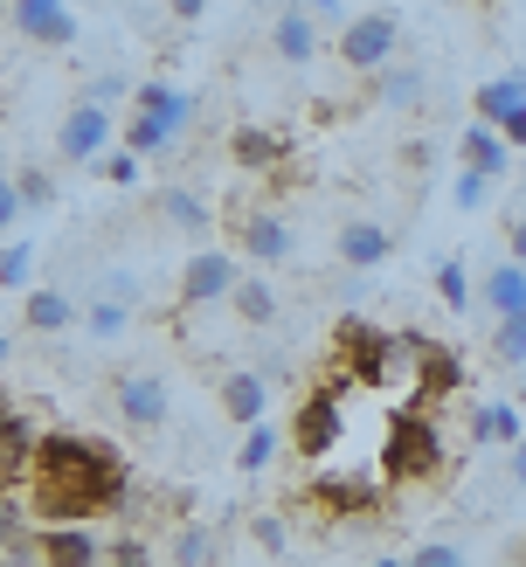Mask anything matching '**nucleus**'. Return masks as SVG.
Wrapping results in <instances>:
<instances>
[{
	"label": "nucleus",
	"instance_id": "nucleus-1",
	"mask_svg": "<svg viewBox=\"0 0 526 567\" xmlns=\"http://www.w3.org/2000/svg\"><path fill=\"white\" fill-rule=\"evenodd\" d=\"M28 485H35V513L49 526H91L97 513H118L125 464L91 436H42Z\"/></svg>",
	"mask_w": 526,
	"mask_h": 567
},
{
	"label": "nucleus",
	"instance_id": "nucleus-2",
	"mask_svg": "<svg viewBox=\"0 0 526 567\" xmlns=\"http://www.w3.org/2000/svg\"><path fill=\"white\" fill-rule=\"evenodd\" d=\"M381 471H388V485H423V477H436V471H443V436H436V422L415 415V409H402L395 422H388Z\"/></svg>",
	"mask_w": 526,
	"mask_h": 567
},
{
	"label": "nucleus",
	"instance_id": "nucleus-3",
	"mask_svg": "<svg viewBox=\"0 0 526 567\" xmlns=\"http://www.w3.org/2000/svg\"><path fill=\"white\" fill-rule=\"evenodd\" d=\"M236 284H243L236 249L202 243V249L187 257V270H181V305H229V298H236Z\"/></svg>",
	"mask_w": 526,
	"mask_h": 567
},
{
	"label": "nucleus",
	"instance_id": "nucleus-4",
	"mask_svg": "<svg viewBox=\"0 0 526 567\" xmlns=\"http://www.w3.org/2000/svg\"><path fill=\"white\" fill-rule=\"evenodd\" d=\"M395 42H402V28H395V14L388 8H374V14H353L347 28H340V63L347 70H388V55H395Z\"/></svg>",
	"mask_w": 526,
	"mask_h": 567
},
{
	"label": "nucleus",
	"instance_id": "nucleus-5",
	"mask_svg": "<svg viewBox=\"0 0 526 567\" xmlns=\"http://www.w3.org/2000/svg\"><path fill=\"white\" fill-rule=\"evenodd\" d=\"M111 132H118V125H111V111L76 97V104L63 111V125H55V159H70V166L104 159V153H111Z\"/></svg>",
	"mask_w": 526,
	"mask_h": 567
},
{
	"label": "nucleus",
	"instance_id": "nucleus-6",
	"mask_svg": "<svg viewBox=\"0 0 526 567\" xmlns=\"http://www.w3.org/2000/svg\"><path fill=\"white\" fill-rule=\"evenodd\" d=\"M347 415H340V388H312L298 402V422H291V450L298 457H332V443H340Z\"/></svg>",
	"mask_w": 526,
	"mask_h": 567
},
{
	"label": "nucleus",
	"instance_id": "nucleus-7",
	"mask_svg": "<svg viewBox=\"0 0 526 567\" xmlns=\"http://www.w3.org/2000/svg\"><path fill=\"white\" fill-rule=\"evenodd\" d=\"M388 339H395V332H381V326H368V319H340V326H332V347H340V367H347L353 381H368V388H381Z\"/></svg>",
	"mask_w": 526,
	"mask_h": 567
},
{
	"label": "nucleus",
	"instance_id": "nucleus-8",
	"mask_svg": "<svg viewBox=\"0 0 526 567\" xmlns=\"http://www.w3.org/2000/svg\"><path fill=\"white\" fill-rule=\"evenodd\" d=\"M111 409L125 430H159L166 422V381L159 374H118L111 381Z\"/></svg>",
	"mask_w": 526,
	"mask_h": 567
},
{
	"label": "nucleus",
	"instance_id": "nucleus-9",
	"mask_svg": "<svg viewBox=\"0 0 526 567\" xmlns=\"http://www.w3.org/2000/svg\"><path fill=\"white\" fill-rule=\"evenodd\" d=\"M8 21L21 28L28 42H42V49H70V42H76L70 0H8Z\"/></svg>",
	"mask_w": 526,
	"mask_h": 567
},
{
	"label": "nucleus",
	"instance_id": "nucleus-10",
	"mask_svg": "<svg viewBox=\"0 0 526 567\" xmlns=\"http://www.w3.org/2000/svg\"><path fill=\"white\" fill-rule=\"evenodd\" d=\"M35 554H42V567H97L104 540H97L91 526H42L35 533Z\"/></svg>",
	"mask_w": 526,
	"mask_h": 567
},
{
	"label": "nucleus",
	"instance_id": "nucleus-11",
	"mask_svg": "<svg viewBox=\"0 0 526 567\" xmlns=\"http://www.w3.org/2000/svg\"><path fill=\"white\" fill-rule=\"evenodd\" d=\"M332 257H340L347 270H381L388 257H395V236H388L381 221H347V229L332 236Z\"/></svg>",
	"mask_w": 526,
	"mask_h": 567
},
{
	"label": "nucleus",
	"instance_id": "nucleus-12",
	"mask_svg": "<svg viewBox=\"0 0 526 567\" xmlns=\"http://www.w3.org/2000/svg\"><path fill=\"white\" fill-rule=\"evenodd\" d=\"M270 49H277V63L305 70V63L319 55V21L305 14V8H277V21H270Z\"/></svg>",
	"mask_w": 526,
	"mask_h": 567
},
{
	"label": "nucleus",
	"instance_id": "nucleus-13",
	"mask_svg": "<svg viewBox=\"0 0 526 567\" xmlns=\"http://www.w3.org/2000/svg\"><path fill=\"white\" fill-rule=\"evenodd\" d=\"M153 215L166 221V229H181V236H208V229H215V208H208L194 187H181V181H174V187H159Z\"/></svg>",
	"mask_w": 526,
	"mask_h": 567
},
{
	"label": "nucleus",
	"instance_id": "nucleus-14",
	"mask_svg": "<svg viewBox=\"0 0 526 567\" xmlns=\"http://www.w3.org/2000/svg\"><path fill=\"white\" fill-rule=\"evenodd\" d=\"M423 97H430V70H415V63L374 70V104H381V111H415Z\"/></svg>",
	"mask_w": 526,
	"mask_h": 567
},
{
	"label": "nucleus",
	"instance_id": "nucleus-15",
	"mask_svg": "<svg viewBox=\"0 0 526 567\" xmlns=\"http://www.w3.org/2000/svg\"><path fill=\"white\" fill-rule=\"evenodd\" d=\"M264 402H270L264 374H249V367H236V374H221V415H229V422H243V430H257V422H264Z\"/></svg>",
	"mask_w": 526,
	"mask_h": 567
},
{
	"label": "nucleus",
	"instance_id": "nucleus-16",
	"mask_svg": "<svg viewBox=\"0 0 526 567\" xmlns=\"http://www.w3.org/2000/svg\"><path fill=\"white\" fill-rule=\"evenodd\" d=\"M298 249V236H291V221L285 215H249L243 221V257H257V264H285Z\"/></svg>",
	"mask_w": 526,
	"mask_h": 567
},
{
	"label": "nucleus",
	"instance_id": "nucleus-17",
	"mask_svg": "<svg viewBox=\"0 0 526 567\" xmlns=\"http://www.w3.org/2000/svg\"><path fill=\"white\" fill-rule=\"evenodd\" d=\"M35 450H42V436L28 430L21 415H8V430H0V492L21 485V477H35Z\"/></svg>",
	"mask_w": 526,
	"mask_h": 567
},
{
	"label": "nucleus",
	"instance_id": "nucleus-18",
	"mask_svg": "<svg viewBox=\"0 0 526 567\" xmlns=\"http://www.w3.org/2000/svg\"><path fill=\"white\" fill-rule=\"evenodd\" d=\"M519 104H526V76H485L478 91H471V111H478V125H506Z\"/></svg>",
	"mask_w": 526,
	"mask_h": 567
},
{
	"label": "nucleus",
	"instance_id": "nucleus-19",
	"mask_svg": "<svg viewBox=\"0 0 526 567\" xmlns=\"http://www.w3.org/2000/svg\"><path fill=\"white\" fill-rule=\"evenodd\" d=\"M485 305H492V319H519V311H526V264H519V257L492 264V277H485Z\"/></svg>",
	"mask_w": 526,
	"mask_h": 567
},
{
	"label": "nucleus",
	"instance_id": "nucleus-20",
	"mask_svg": "<svg viewBox=\"0 0 526 567\" xmlns=\"http://www.w3.org/2000/svg\"><path fill=\"white\" fill-rule=\"evenodd\" d=\"M457 153H464V166H471V174H506V159H513V146H506V138H498L492 125H471L464 138H457Z\"/></svg>",
	"mask_w": 526,
	"mask_h": 567
},
{
	"label": "nucleus",
	"instance_id": "nucleus-21",
	"mask_svg": "<svg viewBox=\"0 0 526 567\" xmlns=\"http://www.w3.org/2000/svg\"><path fill=\"white\" fill-rule=\"evenodd\" d=\"M526 430H519V409L513 402H478V415H471V443H498V450H513Z\"/></svg>",
	"mask_w": 526,
	"mask_h": 567
},
{
	"label": "nucleus",
	"instance_id": "nucleus-22",
	"mask_svg": "<svg viewBox=\"0 0 526 567\" xmlns=\"http://www.w3.org/2000/svg\"><path fill=\"white\" fill-rule=\"evenodd\" d=\"M28 326H35V332H63V326H76L83 319V311H76V298L70 291H55V284H42V291H28Z\"/></svg>",
	"mask_w": 526,
	"mask_h": 567
},
{
	"label": "nucleus",
	"instance_id": "nucleus-23",
	"mask_svg": "<svg viewBox=\"0 0 526 567\" xmlns=\"http://www.w3.org/2000/svg\"><path fill=\"white\" fill-rule=\"evenodd\" d=\"M132 111H159V118L174 125V132H187V118H194V97H187V91H174V83H138Z\"/></svg>",
	"mask_w": 526,
	"mask_h": 567
},
{
	"label": "nucleus",
	"instance_id": "nucleus-24",
	"mask_svg": "<svg viewBox=\"0 0 526 567\" xmlns=\"http://www.w3.org/2000/svg\"><path fill=\"white\" fill-rule=\"evenodd\" d=\"M174 125H166L159 118V111H132V118H125V146L138 153V159H146V153H166V146H174Z\"/></svg>",
	"mask_w": 526,
	"mask_h": 567
},
{
	"label": "nucleus",
	"instance_id": "nucleus-25",
	"mask_svg": "<svg viewBox=\"0 0 526 567\" xmlns=\"http://www.w3.org/2000/svg\"><path fill=\"white\" fill-rule=\"evenodd\" d=\"M229 305H236V319H243V326H270V319H277V291H270L264 277H243Z\"/></svg>",
	"mask_w": 526,
	"mask_h": 567
},
{
	"label": "nucleus",
	"instance_id": "nucleus-26",
	"mask_svg": "<svg viewBox=\"0 0 526 567\" xmlns=\"http://www.w3.org/2000/svg\"><path fill=\"white\" fill-rule=\"evenodd\" d=\"M125 319H132V305L125 298H91V305H83V332H91V339H118L125 332Z\"/></svg>",
	"mask_w": 526,
	"mask_h": 567
},
{
	"label": "nucleus",
	"instance_id": "nucleus-27",
	"mask_svg": "<svg viewBox=\"0 0 526 567\" xmlns=\"http://www.w3.org/2000/svg\"><path fill=\"white\" fill-rule=\"evenodd\" d=\"M464 381V367H457V353H443V347H430L423 353V388H415V402H430V394H451Z\"/></svg>",
	"mask_w": 526,
	"mask_h": 567
},
{
	"label": "nucleus",
	"instance_id": "nucleus-28",
	"mask_svg": "<svg viewBox=\"0 0 526 567\" xmlns=\"http://www.w3.org/2000/svg\"><path fill=\"white\" fill-rule=\"evenodd\" d=\"M492 360L498 367H526V311L519 319H492Z\"/></svg>",
	"mask_w": 526,
	"mask_h": 567
},
{
	"label": "nucleus",
	"instance_id": "nucleus-29",
	"mask_svg": "<svg viewBox=\"0 0 526 567\" xmlns=\"http://www.w3.org/2000/svg\"><path fill=\"white\" fill-rule=\"evenodd\" d=\"M35 277V243H8L0 249V291H28Z\"/></svg>",
	"mask_w": 526,
	"mask_h": 567
},
{
	"label": "nucleus",
	"instance_id": "nucleus-30",
	"mask_svg": "<svg viewBox=\"0 0 526 567\" xmlns=\"http://www.w3.org/2000/svg\"><path fill=\"white\" fill-rule=\"evenodd\" d=\"M270 457H277V430H270V422H257V430L243 436L236 464H243V471H270Z\"/></svg>",
	"mask_w": 526,
	"mask_h": 567
},
{
	"label": "nucleus",
	"instance_id": "nucleus-31",
	"mask_svg": "<svg viewBox=\"0 0 526 567\" xmlns=\"http://www.w3.org/2000/svg\"><path fill=\"white\" fill-rule=\"evenodd\" d=\"M215 540H208V526H181L174 533V567H208Z\"/></svg>",
	"mask_w": 526,
	"mask_h": 567
},
{
	"label": "nucleus",
	"instance_id": "nucleus-32",
	"mask_svg": "<svg viewBox=\"0 0 526 567\" xmlns=\"http://www.w3.org/2000/svg\"><path fill=\"white\" fill-rule=\"evenodd\" d=\"M436 298L451 305V311L471 305V284H464V264H457V257H443V264H436Z\"/></svg>",
	"mask_w": 526,
	"mask_h": 567
},
{
	"label": "nucleus",
	"instance_id": "nucleus-33",
	"mask_svg": "<svg viewBox=\"0 0 526 567\" xmlns=\"http://www.w3.org/2000/svg\"><path fill=\"white\" fill-rule=\"evenodd\" d=\"M451 202H457L464 215H478V208L492 202V174H471V166H464V174H457V187H451Z\"/></svg>",
	"mask_w": 526,
	"mask_h": 567
},
{
	"label": "nucleus",
	"instance_id": "nucleus-34",
	"mask_svg": "<svg viewBox=\"0 0 526 567\" xmlns=\"http://www.w3.org/2000/svg\"><path fill=\"white\" fill-rule=\"evenodd\" d=\"M104 554H111V567H159L153 547H146V540H132V533H111V547H104Z\"/></svg>",
	"mask_w": 526,
	"mask_h": 567
},
{
	"label": "nucleus",
	"instance_id": "nucleus-35",
	"mask_svg": "<svg viewBox=\"0 0 526 567\" xmlns=\"http://www.w3.org/2000/svg\"><path fill=\"white\" fill-rule=\"evenodd\" d=\"M236 159H243V166H270V159H277V138L243 125V132H236Z\"/></svg>",
	"mask_w": 526,
	"mask_h": 567
},
{
	"label": "nucleus",
	"instance_id": "nucleus-36",
	"mask_svg": "<svg viewBox=\"0 0 526 567\" xmlns=\"http://www.w3.org/2000/svg\"><path fill=\"white\" fill-rule=\"evenodd\" d=\"M118 97H138V91H132V83H125L118 70H104V76H91V91H83V104H104V111L118 104Z\"/></svg>",
	"mask_w": 526,
	"mask_h": 567
},
{
	"label": "nucleus",
	"instance_id": "nucleus-37",
	"mask_svg": "<svg viewBox=\"0 0 526 567\" xmlns=\"http://www.w3.org/2000/svg\"><path fill=\"white\" fill-rule=\"evenodd\" d=\"M21 540H35V533H28V519H21V505L0 492V554L8 547H21Z\"/></svg>",
	"mask_w": 526,
	"mask_h": 567
},
{
	"label": "nucleus",
	"instance_id": "nucleus-38",
	"mask_svg": "<svg viewBox=\"0 0 526 567\" xmlns=\"http://www.w3.org/2000/svg\"><path fill=\"white\" fill-rule=\"evenodd\" d=\"M97 166H104V181H111V187H138V153H132V146H118V153H104Z\"/></svg>",
	"mask_w": 526,
	"mask_h": 567
},
{
	"label": "nucleus",
	"instance_id": "nucleus-39",
	"mask_svg": "<svg viewBox=\"0 0 526 567\" xmlns=\"http://www.w3.org/2000/svg\"><path fill=\"white\" fill-rule=\"evenodd\" d=\"M319 505H332V513H360V505H368V485H319Z\"/></svg>",
	"mask_w": 526,
	"mask_h": 567
},
{
	"label": "nucleus",
	"instance_id": "nucleus-40",
	"mask_svg": "<svg viewBox=\"0 0 526 567\" xmlns=\"http://www.w3.org/2000/svg\"><path fill=\"white\" fill-rule=\"evenodd\" d=\"M409 567H471V560H464L451 540H430V547H415V554H409Z\"/></svg>",
	"mask_w": 526,
	"mask_h": 567
},
{
	"label": "nucleus",
	"instance_id": "nucleus-41",
	"mask_svg": "<svg viewBox=\"0 0 526 567\" xmlns=\"http://www.w3.org/2000/svg\"><path fill=\"white\" fill-rule=\"evenodd\" d=\"M21 208H28V202H21V181H14V174H0V236H8L14 221H21Z\"/></svg>",
	"mask_w": 526,
	"mask_h": 567
},
{
	"label": "nucleus",
	"instance_id": "nucleus-42",
	"mask_svg": "<svg viewBox=\"0 0 526 567\" xmlns=\"http://www.w3.org/2000/svg\"><path fill=\"white\" fill-rule=\"evenodd\" d=\"M14 181H21V202H28V208H49V181L35 174V166H28V174H14Z\"/></svg>",
	"mask_w": 526,
	"mask_h": 567
},
{
	"label": "nucleus",
	"instance_id": "nucleus-43",
	"mask_svg": "<svg viewBox=\"0 0 526 567\" xmlns=\"http://www.w3.org/2000/svg\"><path fill=\"white\" fill-rule=\"evenodd\" d=\"M506 477H513V492H526V436L513 443V457H506Z\"/></svg>",
	"mask_w": 526,
	"mask_h": 567
},
{
	"label": "nucleus",
	"instance_id": "nucleus-44",
	"mask_svg": "<svg viewBox=\"0 0 526 567\" xmlns=\"http://www.w3.org/2000/svg\"><path fill=\"white\" fill-rule=\"evenodd\" d=\"M257 547H270V554H285V526H277V519H257Z\"/></svg>",
	"mask_w": 526,
	"mask_h": 567
},
{
	"label": "nucleus",
	"instance_id": "nucleus-45",
	"mask_svg": "<svg viewBox=\"0 0 526 567\" xmlns=\"http://www.w3.org/2000/svg\"><path fill=\"white\" fill-rule=\"evenodd\" d=\"M291 8H305L312 21H319V14H332V21H340V14H347V0H291Z\"/></svg>",
	"mask_w": 526,
	"mask_h": 567
},
{
	"label": "nucleus",
	"instance_id": "nucleus-46",
	"mask_svg": "<svg viewBox=\"0 0 526 567\" xmlns=\"http://www.w3.org/2000/svg\"><path fill=\"white\" fill-rule=\"evenodd\" d=\"M498 138H506V146H526V104L513 111V118H506V125H498Z\"/></svg>",
	"mask_w": 526,
	"mask_h": 567
},
{
	"label": "nucleus",
	"instance_id": "nucleus-47",
	"mask_svg": "<svg viewBox=\"0 0 526 567\" xmlns=\"http://www.w3.org/2000/svg\"><path fill=\"white\" fill-rule=\"evenodd\" d=\"M166 14H174V21H202L208 0H166Z\"/></svg>",
	"mask_w": 526,
	"mask_h": 567
},
{
	"label": "nucleus",
	"instance_id": "nucleus-48",
	"mask_svg": "<svg viewBox=\"0 0 526 567\" xmlns=\"http://www.w3.org/2000/svg\"><path fill=\"white\" fill-rule=\"evenodd\" d=\"M506 243H513V257L526 264V215H519V221H513V229H506Z\"/></svg>",
	"mask_w": 526,
	"mask_h": 567
},
{
	"label": "nucleus",
	"instance_id": "nucleus-49",
	"mask_svg": "<svg viewBox=\"0 0 526 567\" xmlns=\"http://www.w3.org/2000/svg\"><path fill=\"white\" fill-rule=\"evenodd\" d=\"M374 567H409V560H395V554H381V560H374Z\"/></svg>",
	"mask_w": 526,
	"mask_h": 567
},
{
	"label": "nucleus",
	"instance_id": "nucleus-50",
	"mask_svg": "<svg viewBox=\"0 0 526 567\" xmlns=\"http://www.w3.org/2000/svg\"><path fill=\"white\" fill-rule=\"evenodd\" d=\"M8 415H14V409H8V394H0V430H8Z\"/></svg>",
	"mask_w": 526,
	"mask_h": 567
},
{
	"label": "nucleus",
	"instance_id": "nucleus-51",
	"mask_svg": "<svg viewBox=\"0 0 526 567\" xmlns=\"http://www.w3.org/2000/svg\"><path fill=\"white\" fill-rule=\"evenodd\" d=\"M8 353H14V347H8V332H0V360H8Z\"/></svg>",
	"mask_w": 526,
	"mask_h": 567
},
{
	"label": "nucleus",
	"instance_id": "nucleus-52",
	"mask_svg": "<svg viewBox=\"0 0 526 567\" xmlns=\"http://www.w3.org/2000/svg\"><path fill=\"white\" fill-rule=\"evenodd\" d=\"M249 8H264V0H249Z\"/></svg>",
	"mask_w": 526,
	"mask_h": 567
},
{
	"label": "nucleus",
	"instance_id": "nucleus-53",
	"mask_svg": "<svg viewBox=\"0 0 526 567\" xmlns=\"http://www.w3.org/2000/svg\"><path fill=\"white\" fill-rule=\"evenodd\" d=\"M0 14H8V8H0Z\"/></svg>",
	"mask_w": 526,
	"mask_h": 567
}]
</instances>
